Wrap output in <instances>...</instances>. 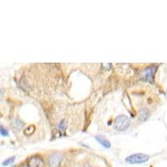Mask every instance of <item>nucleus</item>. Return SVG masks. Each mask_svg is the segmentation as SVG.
Here are the masks:
<instances>
[{
    "label": "nucleus",
    "instance_id": "f257e3e1",
    "mask_svg": "<svg viewBox=\"0 0 167 167\" xmlns=\"http://www.w3.org/2000/svg\"><path fill=\"white\" fill-rule=\"evenodd\" d=\"M130 125V120L127 115H120L117 116L114 120V127L116 130L124 131L126 130Z\"/></svg>",
    "mask_w": 167,
    "mask_h": 167
},
{
    "label": "nucleus",
    "instance_id": "f03ea898",
    "mask_svg": "<svg viewBox=\"0 0 167 167\" xmlns=\"http://www.w3.org/2000/svg\"><path fill=\"white\" fill-rule=\"evenodd\" d=\"M149 159H150V156L148 155L143 153H137L128 156L125 159V161L130 164H142V163L148 161Z\"/></svg>",
    "mask_w": 167,
    "mask_h": 167
},
{
    "label": "nucleus",
    "instance_id": "7ed1b4c3",
    "mask_svg": "<svg viewBox=\"0 0 167 167\" xmlns=\"http://www.w3.org/2000/svg\"><path fill=\"white\" fill-rule=\"evenodd\" d=\"M62 155L60 154H54L49 158V166L59 167L62 160Z\"/></svg>",
    "mask_w": 167,
    "mask_h": 167
},
{
    "label": "nucleus",
    "instance_id": "20e7f679",
    "mask_svg": "<svg viewBox=\"0 0 167 167\" xmlns=\"http://www.w3.org/2000/svg\"><path fill=\"white\" fill-rule=\"evenodd\" d=\"M95 139H96V140H97L101 146H104V148H107V149L110 148V146H111L110 142L107 139H105L104 136H102V135H96V136H95Z\"/></svg>",
    "mask_w": 167,
    "mask_h": 167
},
{
    "label": "nucleus",
    "instance_id": "39448f33",
    "mask_svg": "<svg viewBox=\"0 0 167 167\" xmlns=\"http://www.w3.org/2000/svg\"><path fill=\"white\" fill-rule=\"evenodd\" d=\"M28 167H43V162L39 158H32L28 162Z\"/></svg>",
    "mask_w": 167,
    "mask_h": 167
},
{
    "label": "nucleus",
    "instance_id": "423d86ee",
    "mask_svg": "<svg viewBox=\"0 0 167 167\" xmlns=\"http://www.w3.org/2000/svg\"><path fill=\"white\" fill-rule=\"evenodd\" d=\"M155 67H150L149 69H147L146 71V75H145V79L146 81H149L150 83H152V79H153V75L155 73Z\"/></svg>",
    "mask_w": 167,
    "mask_h": 167
},
{
    "label": "nucleus",
    "instance_id": "0eeeda50",
    "mask_svg": "<svg viewBox=\"0 0 167 167\" xmlns=\"http://www.w3.org/2000/svg\"><path fill=\"white\" fill-rule=\"evenodd\" d=\"M150 115V112L148 111V110H141V111L139 112V120L144 122V121H146V119H149Z\"/></svg>",
    "mask_w": 167,
    "mask_h": 167
},
{
    "label": "nucleus",
    "instance_id": "6e6552de",
    "mask_svg": "<svg viewBox=\"0 0 167 167\" xmlns=\"http://www.w3.org/2000/svg\"><path fill=\"white\" fill-rule=\"evenodd\" d=\"M67 128V125H66V121L64 119H62L59 124L58 125V130H64Z\"/></svg>",
    "mask_w": 167,
    "mask_h": 167
},
{
    "label": "nucleus",
    "instance_id": "1a4fd4ad",
    "mask_svg": "<svg viewBox=\"0 0 167 167\" xmlns=\"http://www.w3.org/2000/svg\"><path fill=\"white\" fill-rule=\"evenodd\" d=\"M14 160H15V156H12V157H10V158H8L7 160H4V161L3 162V166H8V165H11V164L14 163Z\"/></svg>",
    "mask_w": 167,
    "mask_h": 167
},
{
    "label": "nucleus",
    "instance_id": "9d476101",
    "mask_svg": "<svg viewBox=\"0 0 167 167\" xmlns=\"http://www.w3.org/2000/svg\"><path fill=\"white\" fill-rule=\"evenodd\" d=\"M0 134L2 136H8V131L7 129H5L3 126H1L0 128Z\"/></svg>",
    "mask_w": 167,
    "mask_h": 167
},
{
    "label": "nucleus",
    "instance_id": "9b49d317",
    "mask_svg": "<svg viewBox=\"0 0 167 167\" xmlns=\"http://www.w3.org/2000/svg\"><path fill=\"white\" fill-rule=\"evenodd\" d=\"M84 167H93V166H90V165H88V166H85Z\"/></svg>",
    "mask_w": 167,
    "mask_h": 167
}]
</instances>
